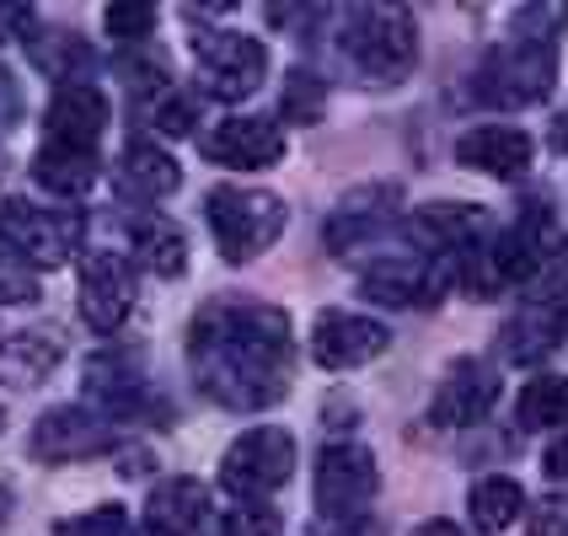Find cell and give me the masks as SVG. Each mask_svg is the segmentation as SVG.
<instances>
[{"instance_id":"1","label":"cell","mask_w":568,"mask_h":536,"mask_svg":"<svg viewBox=\"0 0 568 536\" xmlns=\"http://www.w3.org/2000/svg\"><path fill=\"white\" fill-rule=\"evenodd\" d=\"M189 371L210 403L231 413H257L284 403L295 371L290 316L268 301L225 295L199 306L189 327Z\"/></svg>"},{"instance_id":"2","label":"cell","mask_w":568,"mask_h":536,"mask_svg":"<svg viewBox=\"0 0 568 536\" xmlns=\"http://www.w3.org/2000/svg\"><path fill=\"white\" fill-rule=\"evenodd\" d=\"M558 11L552 6H531L509 22V43H499L488 64H483V87L505 108H531L547 102L558 87Z\"/></svg>"},{"instance_id":"3","label":"cell","mask_w":568,"mask_h":536,"mask_svg":"<svg viewBox=\"0 0 568 536\" xmlns=\"http://www.w3.org/2000/svg\"><path fill=\"white\" fill-rule=\"evenodd\" d=\"M564 253V231L558 221L541 210V204H526L509 231H494L473 257H467V290L477 295H499L509 284L537 280L547 263H558Z\"/></svg>"},{"instance_id":"4","label":"cell","mask_w":568,"mask_h":536,"mask_svg":"<svg viewBox=\"0 0 568 536\" xmlns=\"http://www.w3.org/2000/svg\"><path fill=\"white\" fill-rule=\"evenodd\" d=\"M338 43L359 64V75H371L381 87L408 81L418 64V28L408 6H354L338 22Z\"/></svg>"},{"instance_id":"5","label":"cell","mask_w":568,"mask_h":536,"mask_svg":"<svg viewBox=\"0 0 568 536\" xmlns=\"http://www.w3.org/2000/svg\"><path fill=\"white\" fill-rule=\"evenodd\" d=\"M204 221L215 236V253L225 263H253L257 253H268L284 231V199L268 189H210L204 199Z\"/></svg>"},{"instance_id":"6","label":"cell","mask_w":568,"mask_h":536,"mask_svg":"<svg viewBox=\"0 0 568 536\" xmlns=\"http://www.w3.org/2000/svg\"><path fill=\"white\" fill-rule=\"evenodd\" d=\"M81 215L43 210L32 199H0V247L17 257L22 269H60L81 247Z\"/></svg>"},{"instance_id":"7","label":"cell","mask_w":568,"mask_h":536,"mask_svg":"<svg viewBox=\"0 0 568 536\" xmlns=\"http://www.w3.org/2000/svg\"><path fill=\"white\" fill-rule=\"evenodd\" d=\"M381 473L376 456L354 441H333L322 456H316V483L312 499L322 520H365V509L376 499Z\"/></svg>"},{"instance_id":"8","label":"cell","mask_w":568,"mask_h":536,"mask_svg":"<svg viewBox=\"0 0 568 536\" xmlns=\"http://www.w3.org/2000/svg\"><path fill=\"white\" fill-rule=\"evenodd\" d=\"M290 473H295V441L290 429H274V424L236 435L221 456V488L236 499H268L274 488L290 483Z\"/></svg>"},{"instance_id":"9","label":"cell","mask_w":568,"mask_h":536,"mask_svg":"<svg viewBox=\"0 0 568 536\" xmlns=\"http://www.w3.org/2000/svg\"><path fill=\"white\" fill-rule=\"evenodd\" d=\"M268 70V49L247 38V32H204L193 43V75H199V92L215 97V102H242L257 92Z\"/></svg>"},{"instance_id":"10","label":"cell","mask_w":568,"mask_h":536,"mask_svg":"<svg viewBox=\"0 0 568 536\" xmlns=\"http://www.w3.org/2000/svg\"><path fill=\"white\" fill-rule=\"evenodd\" d=\"M75 306L92 333H119L134 312V263L113 247H97L81 257V280H75Z\"/></svg>"},{"instance_id":"11","label":"cell","mask_w":568,"mask_h":536,"mask_svg":"<svg viewBox=\"0 0 568 536\" xmlns=\"http://www.w3.org/2000/svg\"><path fill=\"white\" fill-rule=\"evenodd\" d=\"M450 280H456V263H440V257L424 253H392L359 274V290L381 306H440Z\"/></svg>"},{"instance_id":"12","label":"cell","mask_w":568,"mask_h":536,"mask_svg":"<svg viewBox=\"0 0 568 536\" xmlns=\"http://www.w3.org/2000/svg\"><path fill=\"white\" fill-rule=\"evenodd\" d=\"M119 441V429H113V418H102L97 408H49L38 424H32V456L38 462H87V456H102V451H113Z\"/></svg>"},{"instance_id":"13","label":"cell","mask_w":568,"mask_h":536,"mask_svg":"<svg viewBox=\"0 0 568 536\" xmlns=\"http://www.w3.org/2000/svg\"><path fill=\"white\" fill-rule=\"evenodd\" d=\"M408 236L424 257L462 263L488 242V210H477V204H424V210L408 215Z\"/></svg>"},{"instance_id":"14","label":"cell","mask_w":568,"mask_h":536,"mask_svg":"<svg viewBox=\"0 0 568 536\" xmlns=\"http://www.w3.org/2000/svg\"><path fill=\"white\" fill-rule=\"evenodd\" d=\"M499 403V371L488 360H456L435 386V403H429V424L435 429H473L488 418V408Z\"/></svg>"},{"instance_id":"15","label":"cell","mask_w":568,"mask_h":536,"mask_svg":"<svg viewBox=\"0 0 568 536\" xmlns=\"http://www.w3.org/2000/svg\"><path fill=\"white\" fill-rule=\"evenodd\" d=\"M145 536H221L215 494L199 477H161L145 499Z\"/></svg>"},{"instance_id":"16","label":"cell","mask_w":568,"mask_h":536,"mask_svg":"<svg viewBox=\"0 0 568 536\" xmlns=\"http://www.w3.org/2000/svg\"><path fill=\"white\" fill-rule=\"evenodd\" d=\"M403 210V189L397 183H365V189L344 193V204L327 221V247L338 257H354L359 247H371L376 236H386V225Z\"/></svg>"},{"instance_id":"17","label":"cell","mask_w":568,"mask_h":536,"mask_svg":"<svg viewBox=\"0 0 568 536\" xmlns=\"http://www.w3.org/2000/svg\"><path fill=\"white\" fill-rule=\"evenodd\" d=\"M199 151H204V161H215V166L257 172V166H274L284 156V129L274 119L236 113V119H221L215 129H204L199 134Z\"/></svg>"},{"instance_id":"18","label":"cell","mask_w":568,"mask_h":536,"mask_svg":"<svg viewBox=\"0 0 568 536\" xmlns=\"http://www.w3.org/2000/svg\"><path fill=\"white\" fill-rule=\"evenodd\" d=\"M386 327L354 312H322L312 327V360L322 371H359L386 354Z\"/></svg>"},{"instance_id":"19","label":"cell","mask_w":568,"mask_h":536,"mask_svg":"<svg viewBox=\"0 0 568 536\" xmlns=\"http://www.w3.org/2000/svg\"><path fill=\"white\" fill-rule=\"evenodd\" d=\"M87 403L102 418H124L145 403V371L129 348H97L87 360Z\"/></svg>"},{"instance_id":"20","label":"cell","mask_w":568,"mask_h":536,"mask_svg":"<svg viewBox=\"0 0 568 536\" xmlns=\"http://www.w3.org/2000/svg\"><path fill=\"white\" fill-rule=\"evenodd\" d=\"M43 129H49V145L97 151V140L108 129V97L97 92V87H54Z\"/></svg>"},{"instance_id":"21","label":"cell","mask_w":568,"mask_h":536,"mask_svg":"<svg viewBox=\"0 0 568 536\" xmlns=\"http://www.w3.org/2000/svg\"><path fill=\"white\" fill-rule=\"evenodd\" d=\"M456 161L483 178H520L531 166V134L509 124H477L456 140Z\"/></svg>"},{"instance_id":"22","label":"cell","mask_w":568,"mask_h":536,"mask_svg":"<svg viewBox=\"0 0 568 536\" xmlns=\"http://www.w3.org/2000/svg\"><path fill=\"white\" fill-rule=\"evenodd\" d=\"M64 360V333L60 327H22L11 338H0V386L28 392L43 376H54V365Z\"/></svg>"},{"instance_id":"23","label":"cell","mask_w":568,"mask_h":536,"mask_svg":"<svg viewBox=\"0 0 568 536\" xmlns=\"http://www.w3.org/2000/svg\"><path fill=\"white\" fill-rule=\"evenodd\" d=\"M28 54L32 64L54 81V87H92V70H97V54L92 43L81 32L70 28H38L28 38Z\"/></svg>"},{"instance_id":"24","label":"cell","mask_w":568,"mask_h":536,"mask_svg":"<svg viewBox=\"0 0 568 536\" xmlns=\"http://www.w3.org/2000/svg\"><path fill=\"white\" fill-rule=\"evenodd\" d=\"M113 183H119V199H129V204H161L166 193H178L183 166L166 156L161 145H124Z\"/></svg>"},{"instance_id":"25","label":"cell","mask_w":568,"mask_h":536,"mask_svg":"<svg viewBox=\"0 0 568 536\" xmlns=\"http://www.w3.org/2000/svg\"><path fill=\"white\" fill-rule=\"evenodd\" d=\"M564 333H568V322L552 312L547 301H526V306L499 327V344H505V360L537 365V360H547L552 348L564 344Z\"/></svg>"},{"instance_id":"26","label":"cell","mask_w":568,"mask_h":536,"mask_svg":"<svg viewBox=\"0 0 568 536\" xmlns=\"http://www.w3.org/2000/svg\"><path fill=\"white\" fill-rule=\"evenodd\" d=\"M97 172H102V161L97 151H70V145H38V156H32V178H38V189L54 193V199H87L97 189Z\"/></svg>"},{"instance_id":"27","label":"cell","mask_w":568,"mask_h":536,"mask_svg":"<svg viewBox=\"0 0 568 536\" xmlns=\"http://www.w3.org/2000/svg\"><path fill=\"white\" fill-rule=\"evenodd\" d=\"M129 242H134V257L151 274H161V280L189 274V236H183V225L161 221V215H134L129 221Z\"/></svg>"},{"instance_id":"28","label":"cell","mask_w":568,"mask_h":536,"mask_svg":"<svg viewBox=\"0 0 568 536\" xmlns=\"http://www.w3.org/2000/svg\"><path fill=\"white\" fill-rule=\"evenodd\" d=\"M520 509H526V494H520L515 477H483V483H473V494H467V515H473L477 532H488V536L509 532Z\"/></svg>"},{"instance_id":"29","label":"cell","mask_w":568,"mask_h":536,"mask_svg":"<svg viewBox=\"0 0 568 536\" xmlns=\"http://www.w3.org/2000/svg\"><path fill=\"white\" fill-rule=\"evenodd\" d=\"M515 418L526 429H568V376H537L531 386H520Z\"/></svg>"},{"instance_id":"30","label":"cell","mask_w":568,"mask_h":536,"mask_svg":"<svg viewBox=\"0 0 568 536\" xmlns=\"http://www.w3.org/2000/svg\"><path fill=\"white\" fill-rule=\"evenodd\" d=\"M280 113L290 124H322V113H327V87H322V75H312V70H290V75H284Z\"/></svg>"},{"instance_id":"31","label":"cell","mask_w":568,"mask_h":536,"mask_svg":"<svg viewBox=\"0 0 568 536\" xmlns=\"http://www.w3.org/2000/svg\"><path fill=\"white\" fill-rule=\"evenodd\" d=\"M102 28L113 32L119 43H145V38L156 32V6H145V0H119V6L102 11Z\"/></svg>"},{"instance_id":"32","label":"cell","mask_w":568,"mask_h":536,"mask_svg":"<svg viewBox=\"0 0 568 536\" xmlns=\"http://www.w3.org/2000/svg\"><path fill=\"white\" fill-rule=\"evenodd\" d=\"M54 536H134V526H129V509L97 505V509H87V515H70V520H60V526H54Z\"/></svg>"},{"instance_id":"33","label":"cell","mask_w":568,"mask_h":536,"mask_svg":"<svg viewBox=\"0 0 568 536\" xmlns=\"http://www.w3.org/2000/svg\"><path fill=\"white\" fill-rule=\"evenodd\" d=\"M199 129V97L172 92L166 102H156V134L161 140H183Z\"/></svg>"},{"instance_id":"34","label":"cell","mask_w":568,"mask_h":536,"mask_svg":"<svg viewBox=\"0 0 568 536\" xmlns=\"http://www.w3.org/2000/svg\"><path fill=\"white\" fill-rule=\"evenodd\" d=\"M221 532L225 536H280V515L268 505H257V499H242V505L221 520Z\"/></svg>"},{"instance_id":"35","label":"cell","mask_w":568,"mask_h":536,"mask_svg":"<svg viewBox=\"0 0 568 536\" xmlns=\"http://www.w3.org/2000/svg\"><path fill=\"white\" fill-rule=\"evenodd\" d=\"M28 301H38V274L0 247V306H28Z\"/></svg>"},{"instance_id":"36","label":"cell","mask_w":568,"mask_h":536,"mask_svg":"<svg viewBox=\"0 0 568 536\" xmlns=\"http://www.w3.org/2000/svg\"><path fill=\"white\" fill-rule=\"evenodd\" d=\"M526 536H568V494H547L526 515Z\"/></svg>"},{"instance_id":"37","label":"cell","mask_w":568,"mask_h":536,"mask_svg":"<svg viewBox=\"0 0 568 536\" xmlns=\"http://www.w3.org/2000/svg\"><path fill=\"white\" fill-rule=\"evenodd\" d=\"M38 32V11L22 0H0V43H28Z\"/></svg>"},{"instance_id":"38","label":"cell","mask_w":568,"mask_h":536,"mask_svg":"<svg viewBox=\"0 0 568 536\" xmlns=\"http://www.w3.org/2000/svg\"><path fill=\"white\" fill-rule=\"evenodd\" d=\"M22 119V87H17V75L0 64V134Z\"/></svg>"},{"instance_id":"39","label":"cell","mask_w":568,"mask_h":536,"mask_svg":"<svg viewBox=\"0 0 568 536\" xmlns=\"http://www.w3.org/2000/svg\"><path fill=\"white\" fill-rule=\"evenodd\" d=\"M541 301H547V306L568 322V257L552 269V280H547V290H541Z\"/></svg>"},{"instance_id":"40","label":"cell","mask_w":568,"mask_h":536,"mask_svg":"<svg viewBox=\"0 0 568 536\" xmlns=\"http://www.w3.org/2000/svg\"><path fill=\"white\" fill-rule=\"evenodd\" d=\"M547 473H552V477H568V429L558 435V445L547 451Z\"/></svg>"},{"instance_id":"41","label":"cell","mask_w":568,"mask_h":536,"mask_svg":"<svg viewBox=\"0 0 568 536\" xmlns=\"http://www.w3.org/2000/svg\"><path fill=\"white\" fill-rule=\"evenodd\" d=\"M413 536H467V532H462V526H450V520H424Z\"/></svg>"},{"instance_id":"42","label":"cell","mask_w":568,"mask_h":536,"mask_svg":"<svg viewBox=\"0 0 568 536\" xmlns=\"http://www.w3.org/2000/svg\"><path fill=\"white\" fill-rule=\"evenodd\" d=\"M552 151H558V156H568V108L558 113V124H552Z\"/></svg>"},{"instance_id":"43","label":"cell","mask_w":568,"mask_h":536,"mask_svg":"<svg viewBox=\"0 0 568 536\" xmlns=\"http://www.w3.org/2000/svg\"><path fill=\"white\" fill-rule=\"evenodd\" d=\"M6 515H11V488L0 483V526H6Z\"/></svg>"},{"instance_id":"44","label":"cell","mask_w":568,"mask_h":536,"mask_svg":"<svg viewBox=\"0 0 568 536\" xmlns=\"http://www.w3.org/2000/svg\"><path fill=\"white\" fill-rule=\"evenodd\" d=\"M0 424H6V408H0Z\"/></svg>"}]
</instances>
